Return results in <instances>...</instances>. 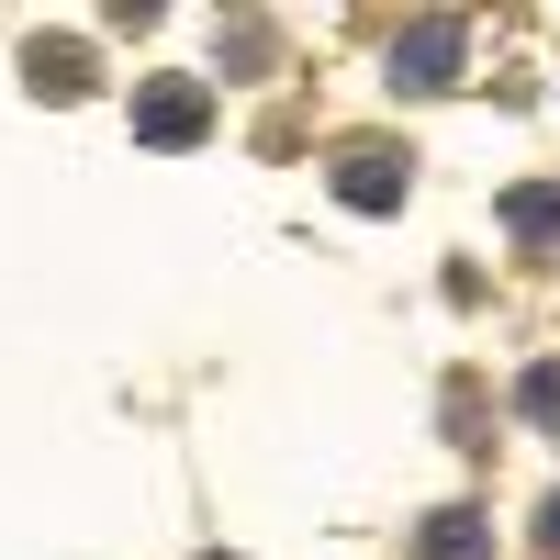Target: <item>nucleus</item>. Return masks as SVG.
<instances>
[{"label": "nucleus", "mask_w": 560, "mask_h": 560, "mask_svg": "<svg viewBox=\"0 0 560 560\" xmlns=\"http://www.w3.org/2000/svg\"><path fill=\"white\" fill-rule=\"evenodd\" d=\"M516 404H527L538 427H549V415H560V359H549V370H527V393H516Z\"/></svg>", "instance_id": "obj_7"}, {"label": "nucleus", "mask_w": 560, "mask_h": 560, "mask_svg": "<svg viewBox=\"0 0 560 560\" xmlns=\"http://www.w3.org/2000/svg\"><path fill=\"white\" fill-rule=\"evenodd\" d=\"M459 45H471V23H459V12L415 23V34L393 45V90H448V79H459Z\"/></svg>", "instance_id": "obj_2"}, {"label": "nucleus", "mask_w": 560, "mask_h": 560, "mask_svg": "<svg viewBox=\"0 0 560 560\" xmlns=\"http://www.w3.org/2000/svg\"><path fill=\"white\" fill-rule=\"evenodd\" d=\"M202 124H213V90H202L191 68H168V79L135 90V135H147V147H191Z\"/></svg>", "instance_id": "obj_1"}, {"label": "nucleus", "mask_w": 560, "mask_h": 560, "mask_svg": "<svg viewBox=\"0 0 560 560\" xmlns=\"http://www.w3.org/2000/svg\"><path fill=\"white\" fill-rule=\"evenodd\" d=\"M538 538H549V549H560V493H549V516H538Z\"/></svg>", "instance_id": "obj_8"}, {"label": "nucleus", "mask_w": 560, "mask_h": 560, "mask_svg": "<svg viewBox=\"0 0 560 560\" xmlns=\"http://www.w3.org/2000/svg\"><path fill=\"white\" fill-rule=\"evenodd\" d=\"M504 224L516 236H560V191H504Z\"/></svg>", "instance_id": "obj_6"}, {"label": "nucleus", "mask_w": 560, "mask_h": 560, "mask_svg": "<svg viewBox=\"0 0 560 560\" xmlns=\"http://www.w3.org/2000/svg\"><path fill=\"white\" fill-rule=\"evenodd\" d=\"M415 560H482V516H438L415 538Z\"/></svg>", "instance_id": "obj_5"}, {"label": "nucleus", "mask_w": 560, "mask_h": 560, "mask_svg": "<svg viewBox=\"0 0 560 560\" xmlns=\"http://www.w3.org/2000/svg\"><path fill=\"white\" fill-rule=\"evenodd\" d=\"M337 202L393 213V202H404V158H393V147H348V158H337Z\"/></svg>", "instance_id": "obj_3"}, {"label": "nucleus", "mask_w": 560, "mask_h": 560, "mask_svg": "<svg viewBox=\"0 0 560 560\" xmlns=\"http://www.w3.org/2000/svg\"><path fill=\"white\" fill-rule=\"evenodd\" d=\"M34 90L79 102V90H90V57H79V45H34Z\"/></svg>", "instance_id": "obj_4"}]
</instances>
